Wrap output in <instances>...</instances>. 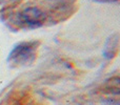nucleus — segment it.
<instances>
[{
	"instance_id": "nucleus-2",
	"label": "nucleus",
	"mask_w": 120,
	"mask_h": 105,
	"mask_svg": "<svg viewBox=\"0 0 120 105\" xmlns=\"http://www.w3.org/2000/svg\"><path fill=\"white\" fill-rule=\"evenodd\" d=\"M16 19L20 26L36 29L44 23L45 14L37 7H25L17 14Z\"/></svg>"
},
{
	"instance_id": "nucleus-5",
	"label": "nucleus",
	"mask_w": 120,
	"mask_h": 105,
	"mask_svg": "<svg viewBox=\"0 0 120 105\" xmlns=\"http://www.w3.org/2000/svg\"><path fill=\"white\" fill-rule=\"evenodd\" d=\"M99 1H113V0H99ZM114 1H117V0H114Z\"/></svg>"
},
{
	"instance_id": "nucleus-1",
	"label": "nucleus",
	"mask_w": 120,
	"mask_h": 105,
	"mask_svg": "<svg viewBox=\"0 0 120 105\" xmlns=\"http://www.w3.org/2000/svg\"><path fill=\"white\" fill-rule=\"evenodd\" d=\"M39 43L36 41L21 42L12 48L8 56V63L11 67H26L36 60Z\"/></svg>"
},
{
	"instance_id": "nucleus-4",
	"label": "nucleus",
	"mask_w": 120,
	"mask_h": 105,
	"mask_svg": "<svg viewBox=\"0 0 120 105\" xmlns=\"http://www.w3.org/2000/svg\"><path fill=\"white\" fill-rule=\"evenodd\" d=\"M1 1H11V2H13V1H17V0H0V2Z\"/></svg>"
},
{
	"instance_id": "nucleus-3",
	"label": "nucleus",
	"mask_w": 120,
	"mask_h": 105,
	"mask_svg": "<svg viewBox=\"0 0 120 105\" xmlns=\"http://www.w3.org/2000/svg\"><path fill=\"white\" fill-rule=\"evenodd\" d=\"M118 41H119L118 34H114V35L110 36V38L106 40L105 44H104V48H103V56L106 59H112L115 56V54L117 53Z\"/></svg>"
}]
</instances>
